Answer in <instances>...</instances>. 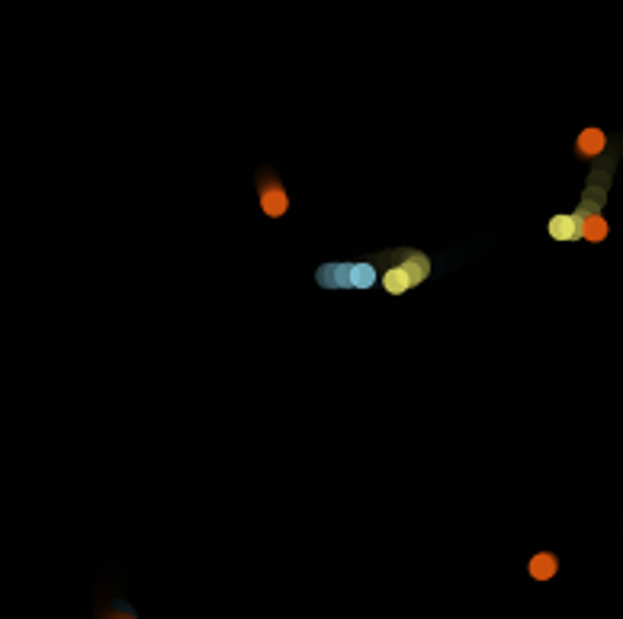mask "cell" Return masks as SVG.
Returning a JSON list of instances; mask_svg holds the SVG:
<instances>
[{
    "instance_id": "7",
    "label": "cell",
    "mask_w": 623,
    "mask_h": 619,
    "mask_svg": "<svg viewBox=\"0 0 623 619\" xmlns=\"http://www.w3.org/2000/svg\"><path fill=\"white\" fill-rule=\"evenodd\" d=\"M405 273L411 276V283L418 286V283L427 280V273H431V260L424 257V254H405Z\"/></svg>"
},
{
    "instance_id": "5",
    "label": "cell",
    "mask_w": 623,
    "mask_h": 619,
    "mask_svg": "<svg viewBox=\"0 0 623 619\" xmlns=\"http://www.w3.org/2000/svg\"><path fill=\"white\" fill-rule=\"evenodd\" d=\"M411 286H415V283H411V276L405 273V266H402V264L382 273V289H386L389 295H402V292H408Z\"/></svg>"
},
{
    "instance_id": "2",
    "label": "cell",
    "mask_w": 623,
    "mask_h": 619,
    "mask_svg": "<svg viewBox=\"0 0 623 619\" xmlns=\"http://www.w3.org/2000/svg\"><path fill=\"white\" fill-rule=\"evenodd\" d=\"M547 231L553 241H578V238H582V219H578V215H569V212L553 215Z\"/></svg>"
},
{
    "instance_id": "9",
    "label": "cell",
    "mask_w": 623,
    "mask_h": 619,
    "mask_svg": "<svg viewBox=\"0 0 623 619\" xmlns=\"http://www.w3.org/2000/svg\"><path fill=\"white\" fill-rule=\"evenodd\" d=\"M100 619H135V616H129V613H103Z\"/></svg>"
},
{
    "instance_id": "6",
    "label": "cell",
    "mask_w": 623,
    "mask_h": 619,
    "mask_svg": "<svg viewBox=\"0 0 623 619\" xmlns=\"http://www.w3.org/2000/svg\"><path fill=\"white\" fill-rule=\"evenodd\" d=\"M582 219V238L585 241H604L608 238V222L601 219V215H594V212H588V215H578Z\"/></svg>"
},
{
    "instance_id": "1",
    "label": "cell",
    "mask_w": 623,
    "mask_h": 619,
    "mask_svg": "<svg viewBox=\"0 0 623 619\" xmlns=\"http://www.w3.org/2000/svg\"><path fill=\"white\" fill-rule=\"evenodd\" d=\"M260 209H264V215H270V219H280V215H286L289 199H286V193H283V186H280V180H276V177L264 180V186H260Z\"/></svg>"
},
{
    "instance_id": "8",
    "label": "cell",
    "mask_w": 623,
    "mask_h": 619,
    "mask_svg": "<svg viewBox=\"0 0 623 619\" xmlns=\"http://www.w3.org/2000/svg\"><path fill=\"white\" fill-rule=\"evenodd\" d=\"M373 280H376V273H373L370 264H354L347 270V283H350V286H357V289L373 286Z\"/></svg>"
},
{
    "instance_id": "4",
    "label": "cell",
    "mask_w": 623,
    "mask_h": 619,
    "mask_svg": "<svg viewBox=\"0 0 623 619\" xmlns=\"http://www.w3.org/2000/svg\"><path fill=\"white\" fill-rule=\"evenodd\" d=\"M575 148H578V154H585V158H594V154H601L604 148H608V135H604L601 129H585L582 135H578Z\"/></svg>"
},
{
    "instance_id": "3",
    "label": "cell",
    "mask_w": 623,
    "mask_h": 619,
    "mask_svg": "<svg viewBox=\"0 0 623 619\" xmlns=\"http://www.w3.org/2000/svg\"><path fill=\"white\" fill-rule=\"evenodd\" d=\"M527 571H530L533 581H553L556 571H559V559L553 552H537L530 562H527Z\"/></svg>"
}]
</instances>
